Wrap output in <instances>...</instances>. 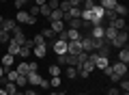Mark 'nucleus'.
<instances>
[{
    "mask_svg": "<svg viewBox=\"0 0 129 95\" xmlns=\"http://www.w3.org/2000/svg\"><path fill=\"white\" fill-rule=\"evenodd\" d=\"M62 15H64V13H62L60 9H54L50 15H47V17H50V22H58V20H62Z\"/></svg>",
    "mask_w": 129,
    "mask_h": 95,
    "instance_id": "nucleus-23",
    "label": "nucleus"
},
{
    "mask_svg": "<svg viewBox=\"0 0 129 95\" xmlns=\"http://www.w3.org/2000/svg\"><path fill=\"white\" fill-rule=\"evenodd\" d=\"M45 2H47V0H35V5H37V7H41V5H45Z\"/></svg>",
    "mask_w": 129,
    "mask_h": 95,
    "instance_id": "nucleus-47",
    "label": "nucleus"
},
{
    "mask_svg": "<svg viewBox=\"0 0 129 95\" xmlns=\"http://www.w3.org/2000/svg\"><path fill=\"white\" fill-rule=\"evenodd\" d=\"M24 5H26V0H15V7H17V9H22Z\"/></svg>",
    "mask_w": 129,
    "mask_h": 95,
    "instance_id": "nucleus-45",
    "label": "nucleus"
},
{
    "mask_svg": "<svg viewBox=\"0 0 129 95\" xmlns=\"http://www.w3.org/2000/svg\"><path fill=\"white\" fill-rule=\"evenodd\" d=\"M118 82H120V91H129V82H127V76H123Z\"/></svg>",
    "mask_w": 129,
    "mask_h": 95,
    "instance_id": "nucleus-36",
    "label": "nucleus"
},
{
    "mask_svg": "<svg viewBox=\"0 0 129 95\" xmlns=\"http://www.w3.org/2000/svg\"><path fill=\"white\" fill-rule=\"evenodd\" d=\"M5 76H7V82H15V78H17V76H19V73H17V71H15V69H9V71H7V73H5Z\"/></svg>",
    "mask_w": 129,
    "mask_h": 95,
    "instance_id": "nucleus-30",
    "label": "nucleus"
},
{
    "mask_svg": "<svg viewBox=\"0 0 129 95\" xmlns=\"http://www.w3.org/2000/svg\"><path fill=\"white\" fill-rule=\"evenodd\" d=\"M95 2H97V5H99V2H101V0H95Z\"/></svg>",
    "mask_w": 129,
    "mask_h": 95,
    "instance_id": "nucleus-53",
    "label": "nucleus"
},
{
    "mask_svg": "<svg viewBox=\"0 0 129 95\" xmlns=\"http://www.w3.org/2000/svg\"><path fill=\"white\" fill-rule=\"evenodd\" d=\"M0 2H7V0H0Z\"/></svg>",
    "mask_w": 129,
    "mask_h": 95,
    "instance_id": "nucleus-55",
    "label": "nucleus"
},
{
    "mask_svg": "<svg viewBox=\"0 0 129 95\" xmlns=\"http://www.w3.org/2000/svg\"><path fill=\"white\" fill-rule=\"evenodd\" d=\"M30 54H32L30 48H26V45H22V48H19V56H22V59H26V56H30Z\"/></svg>",
    "mask_w": 129,
    "mask_h": 95,
    "instance_id": "nucleus-33",
    "label": "nucleus"
},
{
    "mask_svg": "<svg viewBox=\"0 0 129 95\" xmlns=\"http://www.w3.org/2000/svg\"><path fill=\"white\" fill-rule=\"evenodd\" d=\"M5 91H7V95H13V93H17V84H15V82H7L5 80Z\"/></svg>",
    "mask_w": 129,
    "mask_h": 95,
    "instance_id": "nucleus-21",
    "label": "nucleus"
},
{
    "mask_svg": "<svg viewBox=\"0 0 129 95\" xmlns=\"http://www.w3.org/2000/svg\"><path fill=\"white\" fill-rule=\"evenodd\" d=\"M24 95H39V93L35 89H28V91H24Z\"/></svg>",
    "mask_w": 129,
    "mask_h": 95,
    "instance_id": "nucleus-46",
    "label": "nucleus"
},
{
    "mask_svg": "<svg viewBox=\"0 0 129 95\" xmlns=\"http://www.w3.org/2000/svg\"><path fill=\"white\" fill-rule=\"evenodd\" d=\"M50 28L56 32V35H58V32H62L67 26H64V22H62V20H58V22H50Z\"/></svg>",
    "mask_w": 129,
    "mask_h": 95,
    "instance_id": "nucleus-15",
    "label": "nucleus"
},
{
    "mask_svg": "<svg viewBox=\"0 0 129 95\" xmlns=\"http://www.w3.org/2000/svg\"><path fill=\"white\" fill-rule=\"evenodd\" d=\"M60 82H62V80H60V76H52L50 86H56V89H58V86H60Z\"/></svg>",
    "mask_w": 129,
    "mask_h": 95,
    "instance_id": "nucleus-37",
    "label": "nucleus"
},
{
    "mask_svg": "<svg viewBox=\"0 0 129 95\" xmlns=\"http://www.w3.org/2000/svg\"><path fill=\"white\" fill-rule=\"evenodd\" d=\"M32 41H35V45H47V41H45V37H43L41 32H39V35H35V39H32Z\"/></svg>",
    "mask_w": 129,
    "mask_h": 95,
    "instance_id": "nucleus-28",
    "label": "nucleus"
},
{
    "mask_svg": "<svg viewBox=\"0 0 129 95\" xmlns=\"http://www.w3.org/2000/svg\"><path fill=\"white\" fill-rule=\"evenodd\" d=\"M0 95H7V91H5V89H0Z\"/></svg>",
    "mask_w": 129,
    "mask_h": 95,
    "instance_id": "nucleus-49",
    "label": "nucleus"
},
{
    "mask_svg": "<svg viewBox=\"0 0 129 95\" xmlns=\"http://www.w3.org/2000/svg\"><path fill=\"white\" fill-rule=\"evenodd\" d=\"M50 13H52V9H50L47 5H41V7H39V15H45V17H47Z\"/></svg>",
    "mask_w": 129,
    "mask_h": 95,
    "instance_id": "nucleus-34",
    "label": "nucleus"
},
{
    "mask_svg": "<svg viewBox=\"0 0 129 95\" xmlns=\"http://www.w3.org/2000/svg\"><path fill=\"white\" fill-rule=\"evenodd\" d=\"M60 73H62L60 65H50V76H60Z\"/></svg>",
    "mask_w": 129,
    "mask_h": 95,
    "instance_id": "nucleus-31",
    "label": "nucleus"
},
{
    "mask_svg": "<svg viewBox=\"0 0 129 95\" xmlns=\"http://www.w3.org/2000/svg\"><path fill=\"white\" fill-rule=\"evenodd\" d=\"M108 78H110V80H112V82H118V80H120V76H116V73H114V71H112V73H110V76H108Z\"/></svg>",
    "mask_w": 129,
    "mask_h": 95,
    "instance_id": "nucleus-43",
    "label": "nucleus"
},
{
    "mask_svg": "<svg viewBox=\"0 0 129 95\" xmlns=\"http://www.w3.org/2000/svg\"><path fill=\"white\" fill-rule=\"evenodd\" d=\"M28 13H30V15H35V17H37V15H39V7H37V5H35V7H32V9H30V11H28Z\"/></svg>",
    "mask_w": 129,
    "mask_h": 95,
    "instance_id": "nucleus-40",
    "label": "nucleus"
},
{
    "mask_svg": "<svg viewBox=\"0 0 129 95\" xmlns=\"http://www.w3.org/2000/svg\"><path fill=\"white\" fill-rule=\"evenodd\" d=\"M15 84H17V89H24V86L28 84V80H26V76H17V78H15Z\"/></svg>",
    "mask_w": 129,
    "mask_h": 95,
    "instance_id": "nucleus-29",
    "label": "nucleus"
},
{
    "mask_svg": "<svg viewBox=\"0 0 129 95\" xmlns=\"http://www.w3.org/2000/svg\"><path fill=\"white\" fill-rule=\"evenodd\" d=\"M19 48H22V45H19L17 41L11 39L9 43H7V54H11V56H15V59H17V56H19Z\"/></svg>",
    "mask_w": 129,
    "mask_h": 95,
    "instance_id": "nucleus-7",
    "label": "nucleus"
},
{
    "mask_svg": "<svg viewBox=\"0 0 129 95\" xmlns=\"http://www.w3.org/2000/svg\"><path fill=\"white\" fill-rule=\"evenodd\" d=\"M11 41V32H7V30H0V43H9Z\"/></svg>",
    "mask_w": 129,
    "mask_h": 95,
    "instance_id": "nucleus-27",
    "label": "nucleus"
},
{
    "mask_svg": "<svg viewBox=\"0 0 129 95\" xmlns=\"http://www.w3.org/2000/svg\"><path fill=\"white\" fill-rule=\"evenodd\" d=\"M110 67H112V71H114L116 76H120V78L127 76V65L120 63V61H118V63H114V65H110Z\"/></svg>",
    "mask_w": 129,
    "mask_h": 95,
    "instance_id": "nucleus-9",
    "label": "nucleus"
},
{
    "mask_svg": "<svg viewBox=\"0 0 129 95\" xmlns=\"http://www.w3.org/2000/svg\"><path fill=\"white\" fill-rule=\"evenodd\" d=\"M99 5H101V7H103L106 11H114V7L118 5V2H116V0H101Z\"/></svg>",
    "mask_w": 129,
    "mask_h": 95,
    "instance_id": "nucleus-22",
    "label": "nucleus"
},
{
    "mask_svg": "<svg viewBox=\"0 0 129 95\" xmlns=\"http://www.w3.org/2000/svg\"><path fill=\"white\" fill-rule=\"evenodd\" d=\"M50 95H58V93H56V91H52V93H50Z\"/></svg>",
    "mask_w": 129,
    "mask_h": 95,
    "instance_id": "nucleus-52",
    "label": "nucleus"
},
{
    "mask_svg": "<svg viewBox=\"0 0 129 95\" xmlns=\"http://www.w3.org/2000/svg\"><path fill=\"white\" fill-rule=\"evenodd\" d=\"M64 76L69 78V80H73V78H78V69H75V67H71V65H69V67L64 69Z\"/></svg>",
    "mask_w": 129,
    "mask_h": 95,
    "instance_id": "nucleus-25",
    "label": "nucleus"
},
{
    "mask_svg": "<svg viewBox=\"0 0 129 95\" xmlns=\"http://www.w3.org/2000/svg\"><path fill=\"white\" fill-rule=\"evenodd\" d=\"M39 86H41V89H47V86H50V80H45V78H41V84H39Z\"/></svg>",
    "mask_w": 129,
    "mask_h": 95,
    "instance_id": "nucleus-41",
    "label": "nucleus"
},
{
    "mask_svg": "<svg viewBox=\"0 0 129 95\" xmlns=\"http://www.w3.org/2000/svg\"><path fill=\"white\" fill-rule=\"evenodd\" d=\"M97 56H108L110 59V45H101V48H97Z\"/></svg>",
    "mask_w": 129,
    "mask_h": 95,
    "instance_id": "nucleus-24",
    "label": "nucleus"
},
{
    "mask_svg": "<svg viewBox=\"0 0 129 95\" xmlns=\"http://www.w3.org/2000/svg\"><path fill=\"white\" fill-rule=\"evenodd\" d=\"M108 95H120V91H118V89H114V86H112V89H108Z\"/></svg>",
    "mask_w": 129,
    "mask_h": 95,
    "instance_id": "nucleus-42",
    "label": "nucleus"
},
{
    "mask_svg": "<svg viewBox=\"0 0 129 95\" xmlns=\"http://www.w3.org/2000/svg\"><path fill=\"white\" fill-rule=\"evenodd\" d=\"M58 9L62 11V13H67V11L71 9V5H69V0H62V2H60V5H58Z\"/></svg>",
    "mask_w": 129,
    "mask_h": 95,
    "instance_id": "nucleus-35",
    "label": "nucleus"
},
{
    "mask_svg": "<svg viewBox=\"0 0 129 95\" xmlns=\"http://www.w3.org/2000/svg\"><path fill=\"white\" fill-rule=\"evenodd\" d=\"M5 73H7V71H5V67H2V65H0V80H2V78H5Z\"/></svg>",
    "mask_w": 129,
    "mask_h": 95,
    "instance_id": "nucleus-48",
    "label": "nucleus"
},
{
    "mask_svg": "<svg viewBox=\"0 0 129 95\" xmlns=\"http://www.w3.org/2000/svg\"><path fill=\"white\" fill-rule=\"evenodd\" d=\"M116 32H118V30H116V28L108 26L106 30H103V39H106V41H112V39H114V37H116Z\"/></svg>",
    "mask_w": 129,
    "mask_h": 95,
    "instance_id": "nucleus-18",
    "label": "nucleus"
},
{
    "mask_svg": "<svg viewBox=\"0 0 129 95\" xmlns=\"http://www.w3.org/2000/svg\"><path fill=\"white\" fill-rule=\"evenodd\" d=\"M78 95H86V93H78Z\"/></svg>",
    "mask_w": 129,
    "mask_h": 95,
    "instance_id": "nucleus-54",
    "label": "nucleus"
},
{
    "mask_svg": "<svg viewBox=\"0 0 129 95\" xmlns=\"http://www.w3.org/2000/svg\"><path fill=\"white\" fill-rule=\"evenodd\" d=\"M15 28H17V22H15V20H7L5 17V22L0 24V30H7V32H13Z\"/></svg>",
    "mask_w": 129,
    "mask_h": 95,
    "instance_id": "nucleus-10",
    "label": "nucleus"
},
{
    "mask_svg": "<svg viewBox=\"0 0 129 95\" xmlns=\"http://www.w3.org/2000/svg\"><path fill=\"white\" fill-rule=\"evenodd\" d=\"M127 41H129V32L127 30H118V32H116V37L110 41V45H114V48H125Z\"/></svg>",
    "mask_w": 129,
    "mask_h": 95,
    "instance_id": "nucleus-2",
    "label": "nucleus"
},
{
    "mask_svg": "<svg viewBox=\"0 0 129 95\" xmlns=\"http://www.w3.org/2000/svg\"><path fill=\"white\" fill-rule=\"evenodd\" d=\"M108 65H110V59H108V56H97L95 59V69H101L103 71Z\"/></svg>",
    "mask_w": 129,
    "mask_h": 95,
    "instance_id": "nucleus-13",
    "label": "nucleus"
},
{
    "mask_svg": "<svg viewBox=\"0 0 129 95\" xmlns=\"http://www.w3.org/2000/svg\"><path fill=\"white\" fill-rule=\"evenodd\" d=\"M2 22H5V17H2V15H0V24H2Z\"/></svg>",
    "mask_w": 129,
    "mask_h": 95,
    "instance_id": "nucleus-51",
    "label": "nucleus"
},
{
    "mask_svg": "<svg viewBox=\"0 0 129 95\" xmlns=\"http://www.w3.org/2000/svg\"><path fill=\"white\" fill-rule=\"evenodd\" d=\"M32 54L37 56V59H43V56L47 54V45H35V48H32Z\"/></svg>",
    "mask_w": 129,
    "mask_h": 95,
    "instance_id": "nucleus-14",
    "label": "nucleus"
},
{
    "mask_svg": "<svg viewBox=\"0 0 129 95\" xmlns=\"http://www.w3.org/2000/svg\"><path fill=\"white\" fill-rule=\"evenodd\" d=\"M95 5H97L95 0H84V2H82V9H84V11H90Z\"/></svg>",
    "mask_w": 129,
    "mask_h": 95,
    "instance_id": "nucleus-32",
    "label": "nucleus"
},
{
    "mask_svg": "<svg viewBox=\"0 0 129 95\" xmlns=\"http://www.w3.org/2000/svg\"><path fill=\"white\" fill-rule=\"evenodd\" d=\"M82 2H84V0H69L71 7H80V9H82Z\"/></svg>",
    "mask_w": 129,
    "mask_h": 95,
    "instance_id": "nucleus-39",
    "label": "nucleus"
},
{
    "mask_svg": "<svg viewBox=\"0 0 129 95\" xmlns=\"http://www.w3.org/2000/svg\"><path fill=\"white\" fill-rule=\"evenodd\" d=\"M28 69H30V71H39V67H37V63H28Z\"/></svg>",
    "mask_w": 129,
    "mask_h": 95,
    "instance_id": "nucleus-44",
    "label": "nucleus"
},
{
    "mask_svg": "<svg viewBox=\"0 0 129 95\" xmlns=\"http://www.w3.org/2000/svg\"><path fill=\"white\" fill-rule=\"evenodd\" d=\"M114 13H116V17H127L129 9H127L125 5H116V7H114Z\"/></svg>",
    "mask_w": 129,
    "mask_h": 95,
    "instance_id": "nucleus-16",
    "label": "nucleus"
},
{
    "mask_svg": "<svg viewBox=\"0 0 129 95\" xmlns=\"http://www.w3.org/2000/svg\"><path fill=\"white\" fill-rule=\"evenodd\" d=\"M103 30H106L103 24H95V26L90 28V37H95V39H103Z\"/></svg>",
    "mask_w": 129,
    "mask_h": 95,
    "instance_id": "nucleus-11",
    "label": "nucleus"
},
{
    "mask_svg": "<svg viewBox=\"0 0 129 95\" xmlns=\"http://www.w3.org/2000/svg\"><path fill=\"white\" fill-rule=\"evenodd\" d=\"M15 71H17L19 76H26V73L30 71V69H28V63H26V61H22V63H17V67H15Z\"/></svg>",
    "mask_w": 129,
    "mask_h": 95,
    "instance_id": "nucleus-19",
    "label": "nucleus"
},
{
    "mask_svg": "<svg viewBox=\"0 0 129 95\" xmlns=\"http://www.w3.org/2000/svg\"><path fill=\"white\" fill-rule=\"evenodd\" d=\"M80 52H84L82 50V41H67V54H73V56H78Z\"/></svg>",
    "mask_w": 129,
    "mask_h": 95,
    "instance_id": "nucleus-4",
    "label": "nucleus"
},
{
    "mask_svg": "<svg viewBox=\"0 0 129 95\" xmlns=\"http://www.w3.org/2000/svg\"><path fill=\"white\" fill-rule=\"evenodd\" d=\"M67 30V41H78L80 39V30H75V28H64Z\"/></svg>",
    "mask_w": 129,
    "mask_h": 95,
    "instance_id": "nucleus-17",
    "label": "nucleus"
},
{
    "mask_svg": "<svg viewBox=\"0 0 129 95\" xmlns=\"http://www.w3.org/2000/svg\"><path fill=\"white\" fill-rule=\"evenodd\" d=\"M52 48H54L56 56H60V54H67V41H58V39H56L54 43H52Z\"/></svg>",
    "mask_w": 129,
    "mask_h": 95,
    "instance_id": "nucleus-8",
    "label": "nucleus"
},
{
    "mask_svg": "<svg viewBox=\"0 0 129 95\" xmlns=\"http://www.w3.org/2000/svg\"><path fill=\"white\" fill-rule=\"evenodd\" d=\"M118 61L125 63V65L129 63V50H127V48H120V50H118Z\"/></svg>",
    "mask_w": 129,
    "mask_h": 95,
    "instance_id": "nucleus-20",
    "label": "nucleus"
},
{
    "mask_svg": "<svg viewBox=\"0 0 129 95\" xmlns=\"http://www.w3.org/2000/svg\"><path fill=\"white\" fill-rule=\"evenodd\" d=\"M15 22L17 24H37V17L35 15H30L28 11H24V9H19V13H15Z\"/></svg>",
    "mask_w": 129,
    "mask_h": 95,
    "instance_id": "nucleus-1",
    "label": "nucleus"
},
{
    "mask_svg": "<svg viewBox=\"0 0 129 95\" xmlns=\"http://www.w3.org/2000/svg\"><path fill=\"white\" fill-rule=\"evenodd\" d=\"M67 15H69V17H80V15H82V9H80V7H71L69 11H67Z\"/></svg>",
    "mask_w": 129,
    "mask_h": 95,
    "instance_id": "nucleus-26",
    "label": "nucleus"
},
{
    "mask_svg": "<svg viewBox=\"0 0 129 95\" xmlns=\"http://www.w3.org/2000/svg\"><path fill=\"white\" fill-rule=\"evenodd\" d=\"M26 80H28L30 86H39V84H41V73H39V71H28L26 73Z\"/></svg>",
    "mask_w": 129,
    "mask_h": 95,
    "instance_id": "nucleus-5",
    "label": "nucleus"
},
{
    "mask_svg": "<svg viewBox=\"0 0 129 95\" xmlns=\"http://www.w3.org/2000/svg\"><path fill=\"white\" fill-rule=\"evenodd\" d=\"M108 26H112V28H116V30H127V24H125V17H116V20H112Z\"/></svg>",
    "mask_w": 129,
    "mask_h": 95,
    "instance_id": "nucleus-12",
    "label": "nucleus"
},
{
    "mask_svg": "<svg viewBox=\"0 0 129 95\" xmlns=\"http://www.w3.org/2000/svg\"><path fill=\"white\" fill-rule=\"evenodd\" d=\"M0 65L5 67V71L13 69V65H15V56H11V54H2V59H0Z\"/></svg>",
    "mask_w": 129,
    "mask_h": 95,
    "instance_id": "nucleus-6",
    "label": "nucleus"
},
{
    "mask_svg": "<svg viewBox=\"0 0 129 95\" xmlns=\"http://www.w3.org/2000/svg\"><path fill=\"white\" fill-rule=\"evenodd\" d=\"M13 95H24V91H17V93H13Z\"/></svg>",
    "mask_w": 129,
    "mask_h": 95,
    "instance_id": "nucleus-50",
    "label": "nucleus"
},
{
    "mask_svg": "<svg viewBox=\"0 0 129 95\" xmlns=\"http://www.w3.org/2000/svg\"><path fill=\"white\" fill-rule=\"evenodd\" d=\"M90 13H92V26H95V24H103V13H106V9H103L101 5H95L90 9Z\"/></svg>",
    "mask_w": 129,
    "mask_h": 95,
    "instance_id": "nucleus-3",
    "label": "nucleus"
},
{
    "mask_svg": "<svg viewBox=\"0 0 129 95\" xmlns=\"http://www.w3.org/2000/svg\"><path fill=\"white\" fill-rule=\"evenodd\" d=\"M45 5H47V7H50V9H52V11H54V9H58V5H60V0H47Z\"/></svg>",
    "mask_w": 129,
    "mask_h": 95,
    "instance_id": "nucleus-38",
    "label": "nucleus"
}]
</instances>
